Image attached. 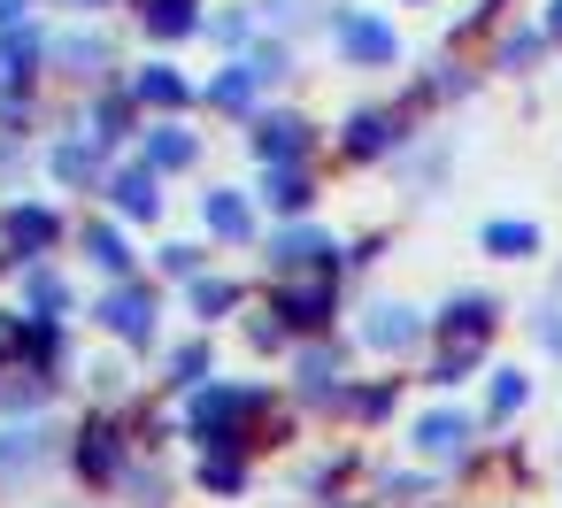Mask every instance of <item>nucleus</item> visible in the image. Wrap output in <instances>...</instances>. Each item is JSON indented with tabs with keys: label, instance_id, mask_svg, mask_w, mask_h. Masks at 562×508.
<instances>
[{
	"label": "nucleus",
	"instance_id": "6e6552de",
	"mask_svg": "<svg viewBox=\"0 0 562 508\" xmlns=\"http://www.w3.org/2000/svg\"><path fill=\"white\" fill-rule=\"evenodd\" d=\"M416 139V109L408 101H355L347 116H339V132H331V147L362 170V162H393L401 147Z\"/></svg>",
	"mask_w": 562,
	"mask_h": 508
},
{
	"label": "nucleus",
	"instance_id": "ddd939ff",
	"mask_svg": "<svg viewBox=\"0 0 562 508\" xmlns=\"http://www.w3.org/2000/svg\"><path fill=\"white\" fill-rule=\"evenodd\" d=\"M193 208H201V239H209V247H232V255H247V247L262 239V208H255V193H247V185H224V178H209V185L193 193Z\"/></svg>",
	"mask_w": 562,
	"mask_h": 508
},
{
	"label": "nucleus",
	"instance_id": "49530a36",
	"mask_svg": "<svg viewBox=\"0 0 562 508\" xmlns=\"http://www.w3.org/2000/svg\"><path fill=\"white\" fill-rule=\"evenodd\" d=\"M401 9H431V0H401Z\"/></svg>",
	"mask_w": 562,
	"mask_h": 508
},
{
	"label": "nucleus",
	"instance_id": "9b49d317",
	"mask_svg": "<svg viewBox=\"0 0 562 508\" xmlns=\"http://www.w3.org/2000/svg\"><path fill=\"white\" fill-rule=\"evenodd\" d=\"M162 185H170V178H162V170H147V162L124 147V155H109V170H101V185H93V193H101V208H109V216H124L132 232H147V224H162V208H170V193H162Z\"/></svg>",
	"mask_w": 562,
	"mask_h": 508
},
{
	"label": "nucleus",
	"instance_id": "393cba45",
	"mask_svg": "<svg viewBox=\"0 0 562 508\" xmlns=\"http://www.w3.org/2000/svg\"><path fill=\"white\" fill-rule=\"evenodd\" d=\"M493 324H501V301L493 293H447L431 308V339H462V347H485Z\"/></svg>",
	"mask_w": 562,
	"mask_h": 508
},
{
	"label": "nucleus",
	"instance_id": "1a4fd4ad",
	"mask_svg": "<svg viewBox=\"0 0 562 508\" xmlns=\"http://www.w3.org/2000/svg\"><path fill=\"white\" fill-rule=\"evenodd\" d=\"M324 39H331L339 70H393V63H401V32H393L378 9H355V0H331Z\"/></svg>",
	"mask_w": 562,
	"mask_h": 508
},
{
	"label": "nucleus",
	"instance_id": "f03ea898",
	"mask_svg": "<svg viewBox=\"0 0 562 508\" xmlns=\"http://www.w3.org/2000/svg\"><path fill=\"white\" fill-rule=\"evenodd\" d=\"M124 78V39L101 24V16H70V24H47V86H109Z\"/></svg>",
	"mask_w": 562,
	"mask_h": 508
},
{
	"label": "nucleus",
	"instance_id": "423d86ee",
	"mask_svg": "<svg viewBox=\"0 0 562 508\" xmlns=\"http://www.w3.org/2000/svg\"><path fill=\"white\" fill-rule=\"evenodd\" d=\"M63 439H70V424L63 416H0V493H24V485H40L55 462H63Z\"/></svg>",
	"mask_w": 562,
	"mask_h": 508
},
{
	"label": "nucleus",
	"instance_id": "4c0bfd02",
	"mask_svg": "<svg viewBox=\"0 0 562 508\" xmlns=\"http://www.w3.org/2000/svg\"><path fill=\"white\" fill-rule=\"evenodd\" d=\"M524 400H531V377H524V370H493V385H485V424H508Z\"/></svg>",
	"mask_w": 562,
	"mask_h": 508
},
{
	"label": "nucleus",
	"instance_id": "dca6fc26",
	"mask_svg": "<svg viewBox=\"0 0 562 508\" xmlns=\"http://www.w3.org/2000/svg\"><path fill=\"white\" fill-rule=\"evenodd\" d=\"M70 124H78V132H86L93 147L124 155V147L139 139V124H147V116H139V101L124 93V78H109V86H93V93L78 101V116H70Z\"/></svg>",
	"mask_w": 562,
	"mask_h": 508
},
{
	"label": "nucleus",
	"instance_id": "9d476101",
	"mask_svg": "<svg viewBox=\"0 0 562 508\" xmlns=\"http://www.w3.org/2000/svg\"><path fill=\"white\" fill-rule=\"evenodd\" d=\"M239 147H247V162H316L324 132H316V116H308V109L262 101V109L239 124Z\"/></svg>",
	"mask_w": 562,
	"mask_h": 508
},
{
	"label": "nucleus",
	"instance_id": "a18cd8bd",
	"mask_svg": "<svg viewBox=\"0 0 562 508\" xmlns=\"http://www.w3.org/2000/svg\"><path fill=\"white\" fill-rule=\"evenodd\" d=\"M539 32H547V47H562V0H547V16H539Z\"/></svg>",
	"mask_w": 562,
	"mask_h": 508
},
{
	"label": "nucleus",
	"instance_id": "aec40b11",
	"mask_svg": "<svg viewBox=\"0 0 562 508\" xmlns=\"http://www.w3.org/2000/svg\"><path fill=\"white\" fill-rule=\"evenodd\" d=\"M255 208H270V216H316V201H324V178H316V162H255Z\"/></svg>",
	"mask_w": 562,
	"mask_h": 508
},
{
	"label": "nucleus",
	"instance_id": "37998d69",
	"mask_svg": "<svg viewBox=\"0 0 562 508\" xmlns=\"http://www.w3.org/2000/svg\"><path fill=\"white\" fill-rule=\"evenodd\" d=\"M24 16H40V0H0V32L24 24Z\"/></svg>",
	"mask_w": 562,
	"mask_h": 508
},
{
	"label": "nucleus",
	"instance_id": "7ed1b4c3",
	"mask_svg": "<svg viewBox=\"0 0 562 508\" xmlns=\"http://www.w3.org/2000/svg\"><path fill=\"white\" fill-rule=\"evenodd\" d=\"M93 331L109 339V347H124V354H155V339H162V285L147 278V270H132V278H101V293H93Z\"/></svg>",
	"mask_w": 562,
	"mask_h": 508
},
{
	"label": "nucleus",
	"instance_id": "2eb2a0df",
	"mask_svg": "<svg viewBox=\"0 0 562 508\" xmlns=\"http://www.w3.org/2000/svg\"><path fill=\"white\" fill-rule=\"evenodd\" d=\"M470 447H477V416L470 408H424V416H408V454L416 462H431V470H454V462H470Z\"/></svg>",
	"mask_w": 562,
	"mask_h": 508
},
{
	"label": "nucleus",
	"instance_id": "a19ab883",
	"mask_svg": "<svg viewBox=\"0 0 562 508\" xmlns=\"http://www.w3.org/2000/svg\"><path fill=\"white\" fill-rule=\"evenodd\" d=\"M32 170H40V155H32V139H16V132H0V185H9V193H16V185H24Z\"/></svg>",
	"mask_w": 562,
	"mask_h": 508
},
{
	"label": "nucleus",
	"instance_id": "b1692460",
	"mask_svg": "<svg viewBox=\"0 0 562 508\" xmlns=\"http://www.w3.org/2000/svg\"><path fill=\"white\" fill-rule=\"evenodd\" d=\"M16 301L32 308V316H86V301H78V285H70V270L47 255V262H32V270H16Z\"/></svg>",
	"mask_w": 562,
	"mask_h": 508
},
{
	"label": "nucleus",
	"instance_id": "72a5a7b5",
	"mask_svg": "<svg viewBox=\"0 0 562 508\" xmlns=\"http://www.w3.org/2000/svg\"><path fill=\"white\" fill-rule=\"evenodd\" d=\"M147 270H155V285H186L193 270H209V239H162L147 255Z\"/></svg>",
	"mask_w": 562,
	"mask_h": 508
},
{
	"label": "nucleus",
	"instance_id": "c756f323",
	"mask_svg": "<svg viewBox=\"0 0 562 508\" xmlns=\"http://www.w3.org/2000/svg\"><path fill=\"white\" fill-rule=\"evenodd\" d=\"M239 63L278 93V86H293V78H301V39H285V32H255V39L239 47Z\"/></svg>",
	"mask_w": 562,
	"mask_h": 508
},
{
	"label": "nucleus",
	"instance_id": "de8ad7c7",
	"mask_svg": "<svg viewBox=\"0 0 562 508\" xmlns=\"http://www.w3.org/2000/svg\"><path fill=\"white\" fill-rule=\"evenodd\" d=\"M70 508H78V500H70Z\"/></svg>",
	"mask_w": 562,
	"mask_h": 508
},
{
	"label": "nucleus",
	"instance_id": "473e14b6",
	"mask_svg": "<svg viewBox=\"0 0 562 508\" xmlns=\"http://www.w3.org/2000/svg\"><path fill=\"white\" fill-rule=\"evenodd\" d=\"M477 247L501 255V262H531V255H539V224H524V216H493V224L477 232Z\"/></svg>",
	"mask_w": 562,
	"mask_h": 508
},
{
	"label": "nucleus",
	"instance_id": "ea45409f",
	"mask_svg": "<svg viewBox=\"0 0 562 508\" xmlns=\"http://www.w3.org/2000/svg\"><path fill=\"white\" fill-rule=\"evenodd\" d=\"M385 262V232H362V239H339V278H370Z\"/></svg>",
	"mask_w": 562,
	"mask_h": 508
},
{
	"label": "nucleus",
	"instance_id": "e433bc0d",
	"mask_svg": "<svg viewBox=\"0 0 562 508\" xmlns=\"http://www.w3.org/2000/svg\"><path fill=\"white\" fill-rule=\"evenodd\" d=\"M370 493H385V500H408V508H416V500H431V493H439V470H431V462H416V470H370Z\"/></svg>",
	"mask_w": 562,
	"mask_h": 508
},
{
	"label": "nucleus",
	"instance_id": "58836bf2",
	"mask_svg": "<svg viewBox=\"0 0 562 508\" xmlns=\"http://www.w3.org/2000/svg\"><path fill=\"white\" fill-rule=\"evenodd\" d=\"M539 47H547V32H508V39L493 47V70H501V78H524V70L539 63Z\"/></svg>",
	"mask_w": 562,
	"mask_h": 508
},
{
	"label": "nucleus",
	"instance_id": "412c9836",
	"mask_svg": "<svg viewBox=\"0 0 562 508\" xmlns=\"http://www.w3.org/2000/svg\"><path fill=\"white\" fill-rule=\"evenodd\" d=\"M40 170H47V185H63V193H93L101 170H109V147H93V139L70 124V132H55V139L40 147Z\"/></svg>",
	"mask_w": 562,
	"mask_h": 508
},
{
	"label": "nucleus",
	"instance_id": "f257e3e1",
	"mask_svg": "<svg viewBox=\"0 0 562 508\" xmlns=\"http://www.w3.org/2000/svg\"><path fill=\"white\" fill-rule=\"evenodd\" d=\"M132 454H139L132 400H101V408H86V416L70 424V439H63V470H70L86 493H116V477H124Z\"/></svg>",
	"mask_w": 562,
	"mask_h": 508
},
{
	"label": "nucleus",
	"instance_id": "4be33fe9",
	"mask_svg": "<svg viewBox=\"0 0 562 508\" xmlns=\"http://www.w3.org/2000/svg\"><path fill=\"white\" fill-rule=\"evenodd\" d=\"M262 101H270V86H262V78H255L239 55H224V63L209 70V86H201V109H216L224 124H247Z\"/></svg>",
	"mask_w": 562,
	"mask_h": 508
},
{
	"label": "nucleus",
	"instance_id": "7c9ffc66",
	"mask_svg": "<svg viewBox=\"0 0 562 508\" xmlns=\"http://www.w3.org/2000/svg\"><path fill=\"white\" fill-rule=\"evenodd\" d=\"M193 493H209V500H247V493H255V454H193Z\"/></svg>",
	"mask_w": 562,
	"mask_h": 508
},
{
	"label": "nucleus",
	"instance_id": "0eeeda50",
	"mask_svg": "<svg viewBox=\"0 0 562 508\" xmlns=\"http://www.w3.org/2000/svg\"><path fill=\"white\" fill-rule=\"evenodd\" d=\"M339 301H347V278L339 270H301V278H270L262 308L285 324V339H316L339 324Z\"/></svg>",
	"mask_w": 562,
	"mask_h": 508
},
{
	"label": "nucleus",
	"instance_id": "c9c22d12",
	"mask_svg": "<svg viewBox=\"0 0 562 508\" xmlns=\"http://www.w3.org/2000/svg\"><path fill=\"white\" fill-rule=\"evenodd\" d=\"M255 32H262V24H255V9H247V0H239V9H209V16H201V39H209L216 55H239Z\"/></svg>",
	"mask_w": 562,
	"mask_h": 508
},
{
	"label": "nucleus",
	"instance_id": "f3484780",
	"mask_svg": "<svg viewBox=\"0 0 562 508\" xmlns=\"http://www.w3.org/2000/svg\"><path fill=\"white\" fill-rule=\"evenodd\" d=\"M424 339H431V316L416 301H362V316H355V347L362 354H408Z\"/></svg>",
	"mask_w": 562,
	"mask_h": 508
},
{
	"label": "nucleus",
	"instance_id": "39448f33",
	"mask_svg": "<svg viewBox=\"0 0 562 508\" xmlns=\"http://www.w3.org/2000/svg\"><path fill=\"white\" fill-rule=\"evenodd\" d=\"M347 339H331V331H316V339H293L285 347V400L301 408V416H316V424H331V408H339V393H347Z\"/></svg>",
	"mask_w": 562,
	"mask_h": 508
},
{
	"label": "nucleus",
	"instance_id": "a878e982",
	"mask_svg": "<svg viewBox=\"0 0 562 508\" xmlns=\"http://www.w3.org/2000/svg\"><path fill=\"white\" fill-rule=\"evenodd\" d=\"M401 393H408V377H347V393H339V424H355V431H378V424H393L401 416Z\"/></svg>",
	"mask_w": 562,
	"mask_h": 508
},
{
	"label": "nucleus",
	"instance_id": "a211bd4d",
	"mask_svg": "<svg viewBox=\"0 0 562 508\" xmlns=\"http://www.w3.org/2000/svg\"><path fill=\"white\" fill-rule=\"evenodd\" d=\"M70 247L86 255V270H93V278H132V270L147 262V255H139V239H132V224H124V216H109V208H101V216H86V224H70Z\"/></svg>",
	"mask_w": 562,
	"mask_h": 508
},
{
	"label": "nucleus",
	"instance_id": "f8f14e48",
	"mask_svg": "<svg viewBox=\"0 0 562 508\" xmlns=\"http://www.w3.org/2000/svg\"><path fill=\"white\" fill-rule=\"evenodd\" d=\"M270 278H301V270H339V232L316 224V216H278V232L255 239Z\"/></svg>",
	"mask_w": 562,
	"mask_h": 508
},
{
	"label": "nucleus",
	"instance_id": "c85d7f7f",
	"mask_svg": "<svg viewBox=\"0 0 562 508\" xmlns=\"http://www.w3.org/2000/svg\"><path fill=\"white\" fill-rule=\"evenodd\" d=\"M216 377V347H209V331H193V339H178L170 354H162V400H186L193 385H209Z\"/></svg>",
	"mask_w": 562,
	"mask_h": 508
},
{
	"label": "nucleus",
	"instance_id": "c03bdc74",
	"mask_svg": "<svg viewBox=\"0 0 562 508\" xmlns=\"http://www.w3.org/2000/svg\"><path fill=\"white\" fill-rule=\"evenodd\" d=\"M539 347H554V354H562V308H547V316H539Z\"/></svg>",
	"mask_w": 562,
	"mask_h": 508
},
{
	"label": "nucleus",
	"instance_id": "6ab92c4d",
	"mask_svg": "<svg viewBox=\"0 0 562 508\" xmlns=\"http://www.w3.org/2000/svg\"><path fill=\"white\" fill-rule=\"evenodd\" d=\"M132 155L147 162V170H162V178H186V170H201V132H193V116H147L139 124V139H132Z\"/></svg>",
	"mask_w": 562,
	"mask_h": 508
},
{
	"label": "nucleus",
	"instance_id": "cd10ccee",
	"mask_svg": "<svg viewBox=\"0 0 562 508\" xmlns=\"http://www.w3.org/2000/svg\"><path fill=\"white\" fill-rule=\"evenodd\" d=\"M0 86H47V24L40 16L0 32Z\"/></svg>",
	"mask_w": 562,
	"mask_h": 508
},
{
	"label": "nucleus",
	"instance_id": "5701e85b",
	"mask_svg": "<svg viewBox=\"0 0 562 508\" xmlns=\"http://www.w3.org/2000/svg\"><path fill=\"white\" fill-rule=\"evenodd\" d=\"M178 293H186V316H193V331H216V324H232V316L247 308V285H239V278H224L216 262H209V270H193Z\"/></svg>",
	"mask_w": 562,
	"mask_h": 508
},
{
	"label": "nucleus",
	"instance_id": "f704fd0d",
	"mask_svg": "<svg viewBox=\"0 0 562 508\" xmlns=\"http://www.w3.org/2000/svg\"><path fill=\"white\" fill-rule=\"evenodd\" d=\"M477 362H485V347H462V339H439V354L424 362V385H431V393H454L462 377H477Z\"/></svg>",
	"mask_w": 562,
	"mask_h": 508
},
{
	"label": "nucleus",
	"instance_id": "20e7f679",
	"mask_svg": "<svg viewBox=\"0 0 562 508\" xmlns=\"http://www.w3.org/2000/svg\"><path fill=\"white\" fill-rule=\"evenodd\" d=\"M70 208L63 201H47V193H9V201H0V270H32V262H47V255H63L70 247Z\"/></svg>",
	"mask_w": 562,
	"mask_h": 508
},
{
	"label": "nucleus",
	"instance_id": "79ce46f5",
	"mask_svg": "<svg viewBox=\"0 0 562 508\" xmlns=\"http://www.w3.org/2000/svg\"><path fill=\"white\" fill-rule=\"evenodd\" d=\"M40 9H63V16H109V9H124V0H40Z\"/></svg>",
	"mask_w": 562,
	"mask_h": 508
},
{
	"label": "nucleus",
	"instance_id": "bb28decb",
	"mask_svg": "<svg viewBox=\"0 0 562 508\" xmlns=\"http://www.w3.org/2000/svg\"><path fill=\"white\" fill-rule=\"evenodd\" d=\"M132 24L155 39V47H186L201 39V16H209V0H124Z\"/></svg>",
	"mask_w": 562,
	"mask_h": 508
},
{
	"label": "nucleus",
	"instance_id": "2f4dec72",
	"mask_svg": "<svg viewBox=\"0 0 562 508\" xmlns=\"http://www.w3.org/2000/svg\"><path fill=\"white\" fill-rule=\"evenodd\" d=\"M247 9H255V24L262 32H285V39H316L324 32V16H331V0H247Z\"/></svg>",
	"mask_w": 562,
	"mask_h": 508
},
{
	"label": "nucleus",
	"instance_id": "4468645a",
	"mask_svg": "<svg viewBox=\"0 0 562 508\" xmlns=\"http://www.w3.org/2000/svg\"><path fill=\"white\" fill-rule=\"evenodd\" d=\"M124 93L139 101V116H193V109H201V86H193L170 55L124 63Z\"/></svg>",
	"mask_w": 562,
	"mask_h": 508
}]
</instances>
